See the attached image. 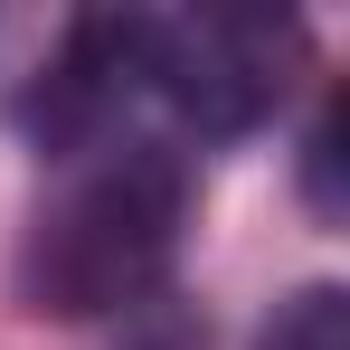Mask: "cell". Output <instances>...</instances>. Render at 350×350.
<instances>
[{
  "mask_svg": "<svg viewBox=\"0 0 350 350\" xmlns=\"http://www.w3.org/2000/svg\"><path fill=\"white\" fill-rule=\"evenodd\" d=\"M123 350H208V332H189V312L152 293V303L123 312Z\"/></svg>",
  "mask_w": 350,
  "mask_h": 350,
  "instance_id": "cell-4",
  "label": "cell"
},
{
  "mask_svg": "<svg viewBox=\"0 0 350 350\" xmlns=\"http://www.w3.org/2000/svg\"><path fill=\"white\" fill-rule=\"evenodd\" d=\"M256 350H350V293L341 284H303L275 303V322L256 332Z\"/></svg>",
  "mask_w": 350,
  "mask_h": 350,
  "instance_id": "cell-3",
  "label": "cell"
},
{
  "mask_svg": "<svg viewBox=\"0 0 350 350\" xmlns=\"http://www.w3.org/2000/svg\"><path fill=\"white\" fill-rule=\"evenodd\" d=\"M133 38V95H161L189 133H256L284 105V76L303 57V29L284 10H171L123 19Z\"/></svg>",
  "mask_w": 350,
  "mask_h": 350,
  "instance_id": "cell-2",
  "label": "cell"
},
{
  "mask_svg": "<svg viewBox=\"0 0 350 350\" xmlns=\"http://www.w3.org/2000/svg\"><path fill=\"white\" fill-rule=\"evenodd\" d=\"M66 161L76 171L57 180V199H38L19 237V303L66 312V322L152 303L171 275L180 218H189V161L171 142H123V133Z\"/></svg>",
  "mask_w": 350,
  "mask_h": 350,
  "instance_id": "cell-1",
  "label": "cell"
}]
</instances>
